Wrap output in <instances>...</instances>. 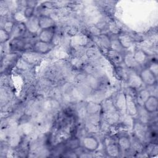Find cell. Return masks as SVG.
<instances>
[{
    "mask_svg": "<svg viewBox=\"0 0 158 158\" xmlns=\"http://www.w3.org/2000/svg\"><path fill=\"white\" fill-rule=\"evenodd\" d=\"M151 95V94L148 89H139L135 94V99L138 106L139 107H143L145 101Z\"/></svg>",
    "mask_w": 158,
    "mask_h": 158,
    "instance_id": "e0dca14e",
    "label": "cell"
},
{
    "mask_svg": "<svg viewBox=\"0 0 158 158\" xmlns=\"http://www.w3.org/2000/svg\"><path fill=\"white\" fill-rule=\"evenodd\" d=\"M25 23L27 31L32 35L36 34L39 30H40L38 23V17L33 16V17L28 19Z\"/></svg>",
    "mask_w": 158,
    "mask_h": 158,
    "instance_id": "2e32d148",
    "label": "cell"
},
{
    "mask_svg": "<svg viewBox=\"0 0 158 158\" xmlns=\"http://www.w3.org/2000/svg\"><path fill=\"white\" fill-rule=\"evenodd\" d=\"M85 112L88 115L101 114L102 112V106L100 102L96 101H89L86 103Z\"/></svg>",
    "mask_w": 158,
    "mask_h": 158,
    "instance_id": "4fadbf2b",
    "label": "cell"
},
{
    "mask_svg": "<svg viewBox=\"0 0 158 158\" xmlns=\"http://www.w3.org/2000/svg\"><path fill=\"white\" fill-rule=\"evenodd\" d=\"M51 44L52 43H46L37 40L33 44L31 50L43 56L48 54L51 51V49H52V46Z\"/></svg>",
    "mask_w": 158,
    "mask_h": 158,
    "instance_id": "9c48e42d",
    "label": "cell"
},
{
    "mask_svg": "<svg viewBox=\"0 0 158 158\" xmlns=\"http://www.w3.org/2000/svg\"><path fill=\"white\" fill-rule=\"evenodd\" d=\"M148 68L154 74V75L157 77V74H158V65L157 62H152L148 67Z\"/></svg>",
    "mask_w": 158,
    "mask_h": 158,
    "instance_id": "836d02e7",
    "label": "cell"
},
{
    "mask_svg": "<svg viewBox=\"0 0 158 158\" xmlns=\"http://www.w3.org/2000/svg\"><path fill=\"white\" fill-rule=\"evenodd\" d=\"M115 106L117 110L120 112L121 111H125V94L124 93H120L115 97V99H113Z\"/></svg>",
    "mask_w": 158,
    "mask_h": 158,
    "instance_id": "ffe728a7",
    "label": "cell"
},
{
    "mask_svg": "<svg viewBox=\"0 0 158 158\" xmlns=\"http://www.w3.org/2000/svg\"><path fill=\"white\" fill-rule=\"evenodd\" d=\"M17 54H7L6 56H4L3 59H2L1 61V67H4L6 66H9V65H10L12 63H14L15 62V59L17 60L19 59H17V57H16Z\"/></svg>",
    "mask_w": 158,
    "mask_h": 158,
    "instance_id": "4316f807",
    "label": "cell"
},
{
    "mask_svg": "<svg viewBox=\"0 0 158 158\" xmlns=\"http://www.w3.org/2000/svg\"><path fill=\"white\" fill-rule=\"evenodd\" d=\"M133 56L139 65L145 64L148 57V54L142 49H136L133 54Z\"/></svg>",
    "mask_w": 158,
    "mask_h": 158,
    "instance_id": "44dd1931",
    "label": "cell"
},
{
    "mask_svg": "<svg viewBox=\"0 0 158 158\" xmlns=\"http://www.w3.org/2000/svg\"><path fill=\"white\" fill-rule=\"evenodd\" d=\"M65 143L67 150L70 151H76L81 146V141L76 137L69 138L66 141H65Z\"/></svg>",
    "mask_w": 158,
    "mask_h": 158,
    "instance_id": "7402d4cb",
    "label": "cell"
},
{
    "mask_svg": "<svg viewBox=\"0 0 158 158\" xmlns=\"http://www.w3.org/2000/svg\"><path fill=\"white\" fill-rule=\"evenodd\" d=\"M125 94L126 113L130 117H136L138 112V106L136 102L135 96L127 93Z\"/></svg>",
    "mask_w": 158,
    "mask_h": 158,
    "instance_id": "6da1fadb",
    "label": "cell"
},
{
    "mask_svg": "<svg viewBox=\"0 0 158 158\" xmlns=\"http://www.w3.org/2000/svg\"><path fill=\"white\" fill-rule=\"evenodd\" d=\"M38 23L40 30L55 27L56 22L49 15H41L38 17Z\"/></svg>",
    "mask_w": 158,
    "mask_h": 158,
    "instance_id": "5bb4252c",
    "label": "cell"
},
{
    "mask_svg": "<svg viewBox=\"0 0 158 158\" xmlns=\"http://www.w3.org/2000/svg\"><path fill=\"white\" fill-rule=\"evenodd\" d=\"M55 33V27L40 30L38 35V40L46 43H52Z\"/></svg>",
    "mask_w": 158,
    "mask_h": 158,
    "instance_id": "ba28073f",
    "label": "cell"
},
{
    "mask_svg": "<svg viewBox=\"0 0 158 158\" xmlns=\"http://www.w3.org/2000/svg\"><path fill=\"white\" fill-rule=\"evenodd\" d=\"M11 39L10 34L2 28H1L0 30V43L1 44H3L4 43H6V42L10 41Z\"/></svg>",
    "mask_w": 158,
    "mask_h": 158,
    "instance_id": "4dcf8cb0",
    "label": "cell"
},
{
    "mask_svg": "<svg viewBox=\"0 0 158 158\" xmlns=\"http://www.w3.org/2000/svg\"><path fill=\"white\" fill-rule=\"evenodd\" d=\"M143 107L149 114H154L156 112L158 107V99L157 96L151 95L144 103Z\"/></svg>",
    "mask_w": 158,
    "mask_h": 158,
    "instance_id": "7c38bea8",
    "label": "cell"
},
{
    "mask_svg": "<svg viewBox=\"0 0 158 158\" xmlns=\"http://www.w3.org/2000/svg\"><path fill=\"white\" fill-rule=\"evenodd\" d=\"M14 25H15V23L12 21L6 20L4 23V25L1 27V28H2L3 30H4L5 31H6L7 32H8L10 34V33L12 32V31L13 30Z\"/></svg>",
    "mask_w": 158,
    "mask_h": 158,
    "instance_id": "d6a6232c",
    "label": "cell"
},
{
    "mask_svg": "<svg viewBox=\"0 0 158 158\" xmlns=\"http://www.w3.org/2000/svg\"><path fill=\"white\" fill-rule=\"evenodd\" d=\"M86 83L92 89H97L99 86L98 78L91 74H88L86 77Z\"/></svg>",
    "mask_w": 158,
    "mask_h": 158,
    "instance_id": "83f0119b",
    "label": "cell"
},
{
    "mask_svg": "<svg viewBox=\"0 0 158 158\" xmlns=\"http://www.w3.org/2000/svg\"><path fill=\"white\" fill-rule=\"evenodd\" d=\"M138 74L144 85L147 86L156 85L157 77H156L148 67L141 70Z\"/></svg>",
    "mask_w": 158,
    "mask_h": 158,
    "instance_id": "277c9868",
    "label": "cell"
},
{
    "mask_svg": "<svg viewBox=\"0 0 158 158\" xmlns=\"http://www.w3.org/2000/svg\"><path fill=\"white\" fill-rule=\"evenodd\" d=\"M81 144L86 151L95 152L99 148V142L94 136L87 135L82 138Z\"/></svg>",
    "mask_w": 158,
    "mask_h": 158,
    "instance_id": "7a4b0ae2",
    "label": "cell"
},
{
    "mask_svg": "<svg viewBox=\"0 0 158 158\" xmlns=\"http://www.w3.org/2000/svg\"><path fill=\"white\" fill-rule=\"evenodd\" d=\"M27 31V30L25 23L18 22L17 23H15L13 30L10 33L11 39L22 38L25 35Z\"/></svg>",
    "mask_w": 158,
    "mask_h": 158,
    "instance_id": "9a60e30c",
    "label": "cell"
},
{
    "mask_svg": "<svg viewBox=\"0 0 158 158\" xmlns=\"http://www.w3.org/2000/svg\"><path fill=\"white\" fill-rule=\"evenodd\" d=\"M133 131L135 137L143 143L146 140V136L148 130L146 124L143 123L138 120L135 122L133 125Z\"/></svg>",
    "mask_w": 158,
    "mask_h": 158,
    "instance_id": "3957f363",
    "label": "cell"
},
{
    "mask_svg": "<svg viewBox=\"0 0 158 158\" xmlns=\"http://www.w3.org/2000/svg\"><path fill=\"white\" fill-rule=\"evenodd\" d=\"M127 81L129 88L133 90H139L143 85L139 74L134 70L128 72Z\"/></svg>",
    "mask_w": 158,
    "mask_h": 158,
    "instance_id": "8992f818",
    "label": "cell"
},
{
    "mask_svg": "<svg viewBox=\"0 0 158 158\" xmlns=\"http://www.w3.org/2000/svg\"><path fill=\"white\" fill-rule=\"evenodd\" d=\"M105 152L107 156L111 157H117L121 154L117 143L112 140L106 143Z\"/></svg>",
    "mask_w": 158,
    "mask_h": 158,
    "instance_id": "8fae6325",
    "label": "cell"
},
{
    "mask_svg": "<svg viewBox=\"0 0 158 158\" xmlns=\"http://www.w3.org/2000/svg\"><path fill=\"white\" fill-rule=\"evenodd\" d=\"M67 151L65 142H60L55 145L52 149L53 156H63Z\"/></svg>",
    "mask_w": 158,
    "mask_h": 158,
    "instance_id": "cb8c5ba5",
    "label": "cell"
},
{
    "mask_svg": "<svg viewBox=\"0 0 158 158\" xmlns=\"http://www.w3.org/2000/svg\"><path fill=\"white\" fill-rule=\"evenodd\" d=\"M35 10V7L26 6V7L23 10V17L25 19H27V20L33 17V16H35L34 15Z\"/></svg>",
    "mask_w": 158,
    "mask_h": 158,
    "instance_id": "1f68e13d",
    "label": "cell"
},
{
    "mask_svg": "<svg viewBox=\"0 0 158 158\" xmlns=\"http://www.w3.org/2000/svg\"><path fill=\"white\" fill-rule=\"evenodd\" d=\"M149 114H150L146 112L143 107L138 106V112L136 116L139 118V122L144 124L148 123L149 122Z\"/></svg>",
    "mask_w": 158,
    "mask_h": 158,
    "instance_id": "484cf974",
    "label": "cell"
},
{
    "mask_svg": "<svg viewBox=\"0 0 158 158\" xmlns=\"http://www.w3.org/2000/svg\"><path fill=\"white\" fill-rule=\"evenodd\" d=\"M28 43L27 41L22 38H13L9 41V48L10 51L12 52L25 51L28 50Z\"/></svg>",
    "mask_w": 158,
    "mask_h": 158,
    "instance_id": "52a82bcc",
    "label": "cell"
},
{
    "mask_svg": "<svg viewBox=\"0 0 158 158\" xmlns=\"http://www.w3.org/2000/svg\"><path fill=\"white\" fill-rule=\"evenodd\" d=\"M42 55L38 54L33 50H27L23 52L20 58L30 65H34L40 62L42 59Z\"/></svg>",
    "mask_w": 158,
    "mask_h": 158,
    "instance_id": "5b68a950",
    "label": "cell"
},
{
    "mask_svg": "<svg viewBox=\"0 0 158 158\" xmlns=\"http://www.w3.org/2000/svg\"><path fill=\"white\" fill-rule=\"evenodd\" d=\"M107 56L110 60L115 65H119L120 64L123 63V55L122 53H120L112 49H109L108 51Z\"/></svg>",
    "mask_w": 158,
    "mask_h": 158,
    "instance_id": "d6986e66",
    "label": "cell"
},
{
    "mask_svg": "<svg viewBox=\"0 0 158 158\" xmlns=\"http://www.w3.org/2000/svg\"><path fill=\"white\" fill-rule=\"evenodd\" d=\"M119 42L120 43L122 47L126 49L132 46L133 40L131 37L127 34H121L117 36Z\"/></svg>",
    "mask_w": 158,
    "mask_h": 158,
    "instance_id": "603a6c76",
    "label": "cell"
},
{
    "mask_svg": "<svg viewBox=\"0 0 158 158\" xmlns=\"http://www.w3.org/2000/svg\"><path fill=\"white\" fill-rule=\"evenodd\" d=\"M98 40L100 45L107 50L110 49V38L106 34H101L98 36Z\"/></svg>",
    "mask_w": 158,
    "mask_h": 158,
    "instance_id": "d4e9b609",
    "label": "cell"
},
{
    "mask_svg": "<svg viewBox=\"0 0 158 158\" xmlns=\"http://www.w3.org/2000/svg\"><path fill=\"white\" fill-rule=\"evenodd\" d=\"M117 143L121 153H126L131 149V139L127 135H120L118 138Z\"/></svg>",
    "mask_w": 158,
    "mask_h": 158,
    "instance_id": "30bf717a",
    "label": "cell"
},
{
    "mask_svg": "<svg viewBox=\"0 0 158 158\" xmlns=\"http://www.w3.org/2000/svg\"><path fill=\"white\" fill-rule=\"evenodd\" d=\"M131 139V149H132L136 153H141L143 151V143L138 140L135 137L134 139Z\"/></svg>",
    "mask_w": 158,
    "mask_h": 158,
    "instance_id": "f546056e",
    "label": "cell"
},
{
    "mask_svg": "<svg viewBox=\"0 0 158 158\" xmlns=\"http://www.w3.org/2000/svg\"><path fill=\"white\" fill-rule=\"evenodd\" d=\"M115 51L118 52L120 53L123 54L125 49L122 47L120 43L119 42L118 38H110V49Z\"/></svg>",
    "mask_w": 158,
    "mask_h": 158,
    "instance_id": "f1b7e54d",
    "label": "cell"
},
{
    "mask_svg": "<svg viewBox=\"0 0 158 158\" xmlns=\"http://www.w3.org/2000/svg\"><path fill=\"white\" fill-rule=\"evenodd\" d=\"M123 63L125 64V67L130 70H135V69H138L140 65L136 62L135 60L133 54H125L123 55Z\"/></svg>",
    "mask_w": 158,
    "mask_h": 158,
    "instance_id": "ac0fdd59",
    "label": "cell"
}]
</instances>
